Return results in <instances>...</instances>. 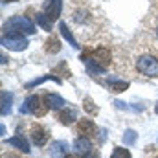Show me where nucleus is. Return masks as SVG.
<instances>
[{
    "label": "nucleus",
    "instance_id": "9",
    "mask_svg": "<svg viewBox=\"0 0 158 158\" xmlns=\"http://www.w3.org/2000/svg\"><path fill=\"white\" fill-rule=\"evenodd\" d=\"M31 138H33V143L35 145H44L46 140H48V132L40 125H33L31 127Z\"/></svg>",
    "mask_w": 158,
    "mask_h": 158
},
{
    "label": "nucleus",
    "instance_id": "15",
    "mask_svg": "<svg viewBox=\"0 0 158 158\" xmlns=\"http://www.w3.org/2000/svg\"><path fill=\"white\" fill-rule=\"evenodd\" d=\"M59 30H61V35H63L64 39L68 40V42H70V44H72L74 48H81V46L77 44V40L74 39V35H72V31H70V28L66 26V22H59Z\"/></svg>",
    "mask_w": 158,
    "mask_h": 158
},
{
    "label": "nucleus",
    "instance_id": "25",
    "mask_svg": "<svg viewBox=\"0 0 158 158\" xmlns=\"http://www.w3.org/2000/svg\"><path fill=\"white\" fill-rule=\"evenodd\" d=\"M4 158H19V156H13V155H9V156H4Z\"/></svg>",
    "mask_w": 158,
    "mask_h": 158
},
{
    "label": "nucleus",
    "instance_id": "12",
    "mask_svg": "<svg viewBox=\"0 0 158 158\" xmlns=\"http://www.w3.org/2000/svg\"><path fill=\"white\" fill-rule=\"evenodd\" d=\"M74 149H76L77 153H81V155H88L90 149H92V143H90L88 138L79 136V138H76V142H74Z\"/></svg>",
    "mask_w": 158,
    "mask_h": 158
},
{
    "label": "nucleus",
    "instance_id": "27",
    "mask_svg": "<svg viewBox=\"0 0 158 158\" xmlns=\"http://www.w3.org/2000/svg\"><path fill=\"white\" fill-rule=\"evenodd\" d=\"M156 35H158V28H156Z\"/></svg>",
    "mask_w": 158,
    "mask_h": 158
},
{
    "label": "nucleus",
    "instance_id": "5",
    "mask_svg": "<svg viewBox=\"0 0 158 158\" xmlns=\"http://www.w3.org/2000/svg\"><path fill=\"white\" fill-rule=\"evenodd\" d=\"M138 70L143 74V76H147V77H155L158 76V59H155L153 55H142L140 59H138Z\"/></svg>",
    "mask_w": 158,
    "mask_h": 158
},
{
    "label": "nucleus",
    "instance_id": "20",
    "mask_svg": "<svg viewBox=\"0 0 158 158\" xmlns=\"http://www.w3.org/2000/svg\"><path fill=\"white\" fill-rule=\"evenodd\" d=\"M110 158H132V156H131V153H129L127 149H123V147H116Z\"/></svg>",
    "mask_w": 158,
    "mask_h": 158
},
{
    "label": "nucleus",
    "instance_id": "21",
    "mask_svg": "<svg viewBox=\"0 0 158 158\" xmlns=\"http://www.w3.org/2000/svg\"><path fill=\"white\" fill-rule=\"evenodd\" d=\"M134 140H136V132H134L132 129H127V131H125V136H123V142H125L127 145H131V143H134Z\"/></svg>",
    "mask_w": 158,
    "mask_h": 158
},
{
    "label": "nucleus",
    "instance_id": "7",
    "mask_svg": "<svg viewBox=\"0 0 158 158\" xmlns=\"http://www.w3.org/2000/svg\"><path fill=\"white\" fill-rule=\"evenodd\" d=\"M66 151H68V143L64 140H57L50 145V156L52 158H66Z\"/></svg>",
    "mask_w": 158,
    "mask_h": 158
},
{
    "label": "nucleus",
    "instance_id": "6",
    "mask_svg": "<svg viewBox=\"0 0 158 158\" xmlns=\"http://www.w3.org/2000/svg\"><path fill=\"white\" fill-rule=\"evenodd\" d=\"M61 9H63V2H61V0H48V2L44 4V13H46V17H48L52 22L61 17Z\"/></svg>",
    "mask_w": 158,
    "mask_h": 158
},
{
    "label": "nucleus",
    "instance_id": "24",
    "mask_svg": "<svg viewBox=\"0 0 158 158\" xmlns=\"http://www.w3.org/2000/svg\"><path fill=\"white\" fill-rule=\"evenodd\" d=\"M66 158H79V156H74V155H68Z\"/></svg>",
    "mask_w": 158,
    "mask_h": 158
},
{
    "label": "nucleus",
    "instance_id": "10",
    "mask_svg": "<svg viewBox=\"0 0 158 158\" xmlns=\"http://www.w3.org/2000/svg\"><path fill=\"white\" fill-rule=\"evenodd\" d=\"M44 101H46L48 109H53V110H59V109H63V107L66 105L64 99H63L61 96H57V94H46V96H44Z\"/></svg>",
    "mask_w": 158,
    "mask_h": 158
},
{
    "label": "nucleus",
    "instance_id": "16",
    "mask_svg": "<svg viewBox=\"0 0 158 158\" xmlns=\"http://www.w3.org/2000/svg\"><path fill=\"white\" fill-rule=\"evenodd\" d=\"M109 86H110V90H112V92H123V90H127L129 83H127V81H119V79L110 77V79H109Z\"/></svg>",
    "mask_w": 158,
    "mask_h": 158
},
{
    "label": "nucleus",
    "instance_id": "8",
    "mask_svg": "<svg viewBox=\"0 0 158 158\" xmlns=\"http://www.w3.org/2000/svg\"><path fill=\"white\" fill-rule=\"evenodd\" d=\"M94 132H96V125H94V121H90V119H79L77 134L85 136V138H88V136L94 134Z\"/></svg>",
    "mask_w": 158,
    "mask_h": 158
},
{
    "label": "nucleus",
    "instance_id": "14",
    "mask_svg": "<svg viewBox=\"0 0 158 158\" xmlns=\"http://www.w3.org/2000/svg\"><path fill=\"white\" fill-rule=\"evenodd\" d=\"M7 145L19 147L22 153H30V143H28V142H26V138H22V136H15V138H9V140H7Z\"/></svg>",
    "mask_w": 158,
    "mask_h": 158
},
{
    "label": "nucleus",
    "instance_id": "17",
    "mask_svg": "<svg viewBox=\"0 0 158 158\" xmlns=\"http://www.w3.org/2000/svg\"><path fill=\"white\" fill-rule=\"evenodd\" d=\"M35 20H37V24H39L40 28H44L46 31H52V24H53V22L46 17V13H37Z\"/></svg>",
    "mask_w": 158,
    "mask_h": 158
},
{
    "label": "nucleus",
    "instance_id": "18",
    "mask_svg": "<svg viewBox=\"0 0 158 158\" xmlns=\"http://www.w3.org/2000/svg\"><path fill=\"white\" fill-rule=\"evenodd\" d=\"M59 50H61V42L52 35L50 39L46 40V52H48V53H57Z\"/></svg>",
    "mask_w": 158,
    "mask_h": 158
},
{
    "label": "nucleus",
    "instance_id": "4",
    "mask_svg": "<svg viewBox=\"0 0 158 158\" xmlns=\"http://www.w3.org/2000/svg\"><path fill=\"white\" fill-rule=\"evenodd\" d=\"M2 46H6L7 50H13V52H22L28 48V39L22 33L9 31V33L2 35Z\"/></svg>",
    "mask_w": 158,
    "mask_h": 158
},
{
    "label": "nucleus",
    "instance_id": "22",
    "mask_svg": "<svg viewBox=\"0 0 158 158\" xmlns=\"http://www.w3.org/2000/svg\"><path fill=\"white\" fill-rule=\"evenodd\" d=\"M83 107H85V110L90 112V114H96V112H98V109L94 107V103H92L90 98H85V105H83Z\"/></svg>",
    "mask_w": 158,
    "mask_h": 158
},
{
    "label": "nucleus",
    "instance_id": "3",
    "mask_svg": "<svg viewBox=\"0 0 158 158\" xmlns=\"http://www.w3.org/2000/svg\"><path fill=\"white\" fill-rule=\"evenodd\" d=\"M4 30H6V31H17V33L22 31V33H28V35L35 33L33 22L28 20L26 17H13V19H9V20L4 24Z\"/></svg>",
    "mask_w": 158,
    "mask_h": 158
},
{
    "label": "nucleus",
    "instance_id": "1",
    "mask_svg": "<svg viewBox=\"0 0 158 158\" xmlns=\"http://www.w3.org/2000/svg\"><path fill=\"white\" fill-rule=\"evenodd\" d=\"M81 59L85 61L88 72L92 74H103L107 70V66L110 64V50L105 48V46H99V48H94V50H86Z\"/></svg>",
    "mask_w": 158,
    "mask_h": 158
},
{
    "label": "nucleus",
    "instance_id": "11",
    "mask_svg": "<svg viewBox=\"0 0 158 158\" xmlns=\"http://www.w3.org/2000/svg\"><path fill=\"white\" fill-rule=\"evenodd\" d=\"M0 99H2V109H0L2 116H7V114H11V103H13V96H11L7 90H2V92H0Z\"/></svg>",
    "mask_w": 158,
    "mask_h": 158
},
{
    "label": "nucleus",
    "instance_id": "13",
    "mask_svg": "<svg viewBox=\"0 0 158 158\" xmlns=\"http://www.w3.org/2000/svg\"><path fill=\"white\" fill-rule=\"evenodd\" d=\"M76 118H77V112H76V109H72V107H68V109H64V110L59 112V119H61L63 125H70V123H74V119Z\"/></svg>",
    "mask_w": 158,
    "mask_h": 158
},
{
    "label": "nucleus",
    "instance_id": "19",
    "mask_svg": "<svg viewBox=\"0 0 158 158\" xmlns=\"http://www.w3.org/2000/svg\"><path fill=\"white\" fill-rule=\"evenodd\" d=\"M48 79H52V81H55V83H61V79L55 77V76H42V77L35 79V81H30L28 85H26V88H33V86H37L40 83H44V81H48Z\"/></svg>",
    "mask_w": 158,
    "mask_h": 158
},
{
    "label": "nucleus",
    "instance_id": "2",
    "mask_svg": "<svg viewBox=\"0 0 158 158\" xmlns=\"http://www.w3.org/2000/svg\"><path fill=\"white\" fill-rule=\"evenodd\" d=\"M48 110V105L42 103V98L40 96H28L24 105L20 107V114H33V116H44Z\"/></svg>",
    "mask_w": 158,
    "mask_h": 158
},
{
    "label": "nucleus",
    "instance_id": "26",
    "mask_svg": "<svg viewBox=\"0 0 158 158\" xmlns=\"http://www.w3.org/2000/svg\"><path fill=\"white\" fill-rule=\"evenodd\" d=\"M155 112H156V114H158V103H156V107H155Z\"/></svg>",
    "mask_w": 158,
    "mask_h": 158
},
{
    "label": "nucleus",
    "instance_id": "23",
    "mask_svg": "<svg viewBox=\"0 0 158 158\" xmlns=\"http://www.w3.org/2000/svg\"><path fill=\"white\" fill-rule=\"evenodd\" d=\"M86 158H99V153H88Z\"/></svg>",
    "mask_w": 158,
    "mask_h": 158
}]
</instances>
